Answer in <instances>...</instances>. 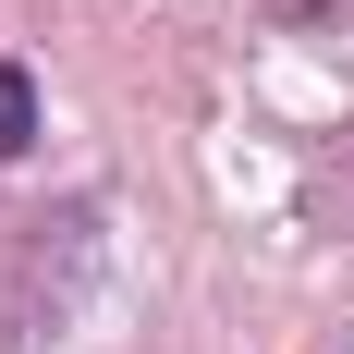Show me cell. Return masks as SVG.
I'll return each mask as SVG.
<instances>
[{"instance_id": "obj_1", "label": "cell", "mask_w": 354, "mask_h": 354, "mask_svg": "<svg viewBox=\"0 0 354 354\" xmlns=\"http://www.w3.org/2000/svg\"><path fill=\"white\" fill-rule=\"evenodd\" d=\"M25 135H37V73L0 62V159H25Z\"/></svg>"}]
</instances>
